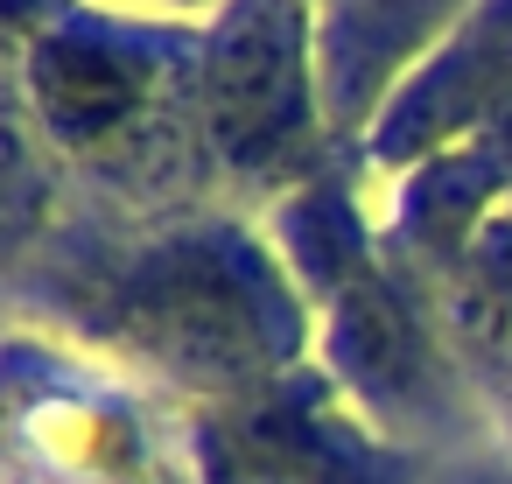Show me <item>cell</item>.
Listing matches in <instances>:
<instances>
[{"instance_id":"6da1fadb","label":"cell","mask_w":512,"mask_h":484,"mask_svg":"<svg viewBox=\"0 0 512 484\" xmlns=\"http://www.w3.org/2000/svg\"><path fill=\"white\" fill-rule=\"evenodd\" d=\"M113 337L197 386H260L295 344V309L253 246L204 232L169 239L120 274Z\"/></svg>"},{"instance_id":"7a4b0ae2","label":"cell","mask_w":512,"mask_h":484,"mask_svg":"<svg viewBox=\"0 0 512 484\" xmlns=\"http://www.w3.org/2000/svg\"><path fill=\"white\" fill-rule=\"evenodd\" d=\"M204 141L246 176H288L316 134V57L302 0H225L197 64Z\"/></svg>"},{"instance_id":"3957f363","label":"cell","mask_w":512,"mask_h":484,"mask_svg":"<svg viewBox=\"0 0 512 484\" xmlns=\"http://www.w3.org/2000/svg\"><path fill=\"white\" fill-rule=\"evenodd\" d=\"M162 85H169V50L120 29L71 22L29 50V92L71 155L134 148L162 113Z\"/></svg>"},{"instance_id":"277c9868","label":"cell","mask_w":512,"mask_h":484,"mask_svg":"<svg viewBox=\"0 0 512 484\" xmlns=\"http://www.w3.org/2000/svg\"><path fill=\"white\" fill-rule=\"evenodd\" d=\"M295 246L316 274V288L330 295V337H337V358L344 372L386 400V407H407L428 379H435V358H428V337L414 323V309L400 302V288L365 260L358 232L344 211L316 204L295 218Z\"/></svg>"},{"instance_id":"5b68a950","label":"cell","mask_w":512,"mask_h":484,"mask_svg":"<svg viewBox=\"0 0 512 484\" xmlns=\"http://www.w3.org/2000/svg\"><path fill=\"white\" fill-rule=\"evenodd\" d=\"M449 0H344L330 36H323V64H330V92L344 99H365L379 92L400 57L442 22Z\"/></svg>"}]
</instances>
